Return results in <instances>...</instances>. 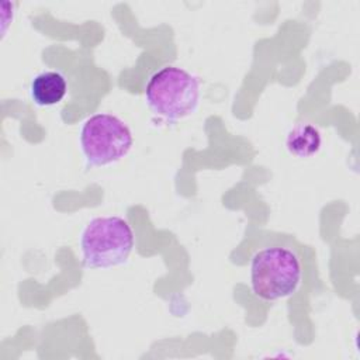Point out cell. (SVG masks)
<instances>
[{
  "label": "cell",
  "mask_w": 360,
  "mask_h": 360,
  "mask_svg": "<svg viewBox=\"0 0 360 360\" xmlns=\"http://www.w3.org/2000/svg\"><path fill=\"white\" fill-rule=\"evenodd\" d=\"M79 246L83 267L111 269L128 260L135 246V233L121 217H96L82 229Z\"/></svg>",
  "instance_id": "1"
},
{
  "label": "cell",
  "mask_w": 360,
  "mask_h": 360,
  "mask_svg": "<svg viewBox=\"0 0 360 360\" xmlns=\"http://www.w3.org/2000/svg\"><path fill=\"white\" fill-rule=\"evenodd\" d=\"M149 110L167 121H179L195 112L200 104V82L188 70L179 66H163L145 86Z\"/></svg>",
  "instance_id": "2"
},
{
  "label": "cell",
  "mask_w": 360,
  "mask_h": 360,
  "mask_svg": "<svg viewBox=\"0 0 360 360\" xmlns=\"http://www.w3.org/2000/svg\"><path fill=\"white\" fill-rule=\"evenodd\" d=\"M302 266L298 255L285 246H266L250 262V287L263 301L291 297L301 284Z\"/></svg>",
  "instance_id": "3"
},
{
  "label": "cell",
  "mask_w": 360,
  "mask_h": 360,
  "mask_svg": "<svg viewBox=\"0 0 360 360\" xmlns=\"http://www.w3.org/2000/svg\"><path fill=\"white\" fill-rule=\"evenodd\" d=\"M79 143L86 165L103 167L124 159L132 149L134 136L120 117L97 112L83 121Z\"/></svg>",
  "instance_id": "4"
},
{
  "label": "cell",
  "mask_w": 360,
  "mask_h": 360,
  "mask_svg": "<svg viewBox=\"0 0 360 360\" xmlns=\"http://www.w3.org/2000/svg\"><path fill=\"white\" fill-rule=\"evenodd\" d=\"M68 93V80L58 70H44L32 77L30 97L39 107L59 104Z\"/></svg>",
  "instance_id": "5"
},
{
  "label": "cell",
  "mask_w": 360,
  "mask_h": 360,
  "mask_svg": "<svg viewBox=\"0 0 360 360\" xmlns=\"http://www.w3.org/2000/svg\"><path fill=\"white\" fill-rule=\"evenodd\" d=\"M321 132L311 122H297L285 135V148L297 158L314 156L321 149Z\"/></svg>",
  "instance_id": "6"
}]
</instances>
